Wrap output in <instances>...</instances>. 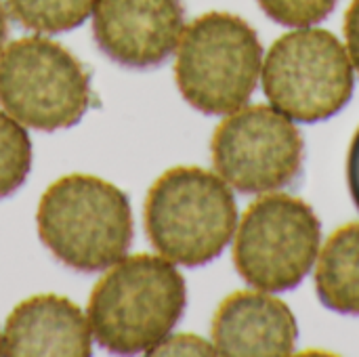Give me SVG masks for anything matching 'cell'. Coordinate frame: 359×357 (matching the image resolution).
Segmentation results:
<instances>
[{
  "label": "cell",
  "mask_w": 359,
  "mask_h": 357,
  "mask_svg": "<svg viewBox=\"0 0 359 357\" xmlns=\"http://www.w3.org/2000/svg\"><path fill=\"white\" fill-rule=\"evenodd\" d=\"M185 305L187 286L172 261L154 255L124 257L95 284L88 326L109 353H147L172 332Z\"/></svg>",
  "instance_id": "6da1fadb"
},
{
  "label": "cell",
  "mask_w": 359,
  "mask_h": 357,
  "mask_svg": "<svg viewBox=\"0 0 359 357\" xmlns=\"http://www.w3.org/2000/svg\"><path fill=\"white\" fill-rule=\"evenodd\" d=\"M36 225L48 252L84 274L116 265L135 236L128 196L93 175H67L50 183L40 198Z\"/></svg>",
  "instance_id": "7a4b0ae2"
},
{
  "label": "cell",
  "mask_w": 359,
  "mask_h": 357,
  "mask_svg": "<svg viewBox=\"0 0 359 357\" xmlns=\"http://www.w3.org/2000/svg\"><path fill=\"white\" fill-rule=\"evenodd\" d=\"M143 213L151 246L185 267L221 257L238 225V206L227 183L198 166H177L158 177Z\"/></svg>",
  "instance_id": "3957f363"
},
{
  "label": "cell",
  "mask_w": 359,
  "mask_h": 357,
  "mask_svg": "<svg viewBox=\"0 0 359 357\" xmlns=\"http://www.w3.org/2000/svg\"><path fill=\"white\" fill-rule=\"evenodd\" d=\"M261 61L257 32L238 15L212 11L183 29L175 78L191 107L208 116H227L252 97Z\"/></svg>",
  "instance_id": "277c9868"
},
{
  "label": "cell",
  "mask_w": 359,
  "mask_h": 357,
  "mask_svg": "<svg viewBox=\"0 0 359 357\" xmlns=\"http://www.w3.org/2000/svg\"><path fill=\"white\" fill-rule=\"evenodd\" d=\"M90 103L86 67L59 42L29 36L0 53V105L23 126L46 133L69 128Z\"/></svg>",
  "instance_id": "5b68a950"
},
{
  "label": "cell",
  "mask_w": 359,
  "mask_h": 357,
  "mask_svg": "<svg viewBox=\"0 0 359 357\" xmlns=\"http://www.w3.org/2000/svg\"><path fill=\"white\" fill-rule=\"evenodd\" d=\"M353 84L351 59L328 29L284 34L265 59V95L278 112L297 122L332 118L349 103Z\"/></svg>",
  "instance_id": "8992f818"
},
{
  "label": "cell",
  "mask_w": 359,
  "mask_h": 357,
  "mask_svg": "<svg viewBox=\"0 0 359 357\" xmlns=\"http://www.w3.org/2000/svg\"><path fill=\"white\" fill-rule=\"evenodd\" d=\"M320 242L322 223L313 208L299 198L273 194L244 213L233 244V263L250 286L284 292L307 278Z\"/></svg>",
  "instance_id": "52a82bcc"
},
{
  "label": "cell",
  "mask_w": 359,
  "mask_h": 357,
  "mask_svg": "<svg viewBox=\"0 0 359 357\" xmlns=\"http://www.w3.org/2000/svg\"><path fill=\"white\" fill-rule=\"evenodd\" d=\"M210 149L219 177L242 194L282 189L303 173V135L269 105L233 112L217 126Z\"/></svg>",
  "instance_id": "ba28073f"
},
{
  "label": "cell",
  "mask_w": 359,
  "mask_h": 357,
  "mask_svg": "<svg viewBox=\"0 0 359 357\" xmlns=\"http://www.w3.org/2000/svg\"><path fill=\"white\" fill-rule=\"evenodd\" d=\"M185 29L181 0H97L93 34L105 57L130 69L162 65Z\"/></svg>",
  "instance_id": "9c48e42d"
},
{
  "label": "cell",
  "mask_w": 359,
  "mask_h": 357,
  "mask_svg": "<svg viewBox=\"0 0 359 357\" xmlns=\"http://www.w3.org/2000/svg\"><path fill=\"white\" fill-rule=\"evenodd\" d=\"M297 320L288 305L261 292H233L212 320L219 356L284 357L297 345Z\"/></svg>",
  "instance_id": "30bf717a"
},
{
  "label": "cell",
  "mask_w": 359,
  "mask_h": 357,
  "mask_svg": "<svg viewBox=\"0 0 359 357\" xmlns=\"http://www.w3.org/2000/svg\"><path fill=\"white\" fill-rule=\"evenodd\" d=\"M90 353V326L82 309L65 297H32L13 309L4 324L2 356L88 357Z\"/></svg>",
  "instance_id": "8fae6325"
},
{
  "label": "cell",
  "mask_w": 359,
  "mask_h": 357,
  "mask_svg": "<svg viewBox=\"0 0 359 357\" xmlns=\"http://www.w3.org/2000/svg\"><path fill=\"white\" fill-rule=\"evenodd\" d=\"M316 290L324 307L359 316V223L337 229L318 261Z\"/></svg>",
  "instance_id": "7c38bea8"
},
{
  "label": "cell",
  "mask_w": 359,
  "mask_h": 357,
  "mask_svg": "<svg viewBox=\"0 0 359 357\" xmlns=\"http://www.w3.org/2000/svg\"><path fill=\"white\" fill-rule=\"evenodd\" d=\"M97 0H6V11L25 29L61 34L80 27Z\"/></svg>",
  "instance_id": "4fadbf2b"
},
{
  "label": "cell",
  "mask_w": 359,
  "mask_h": 357,
  "mask_svg": "<svg viewBox=\"0 0 359 357\" xmlns=\"http://www.w3.org/2000/svg\"><path fill=\"white\" fill-rule=\"evenodd\" d=\"M32 139L13 116L0 112V200L13 196L32 170Z\"/></svg>",
  "instance_id": "5bb4252c"
},
{
  "label": "cell",
  "mask_w": 359,
  "mask_h": 357,
  "mask_svg": "<svg viewBox=\"0 0 359 357\" xmlns=\"http://www.w3.org/2000/svg\"><path fill=\"white\" fill-rule=\"evenodd\" d=\"M267 17L286 27H309L324 21L339 0H257Z\"/></svg>",
  "instance_id": "9a60e30c"
},
{
  "label": "cell",
  "mask_w": 359,
  "mask_h": 357,
  "mask_svg": "<svg viewBox=\"0 0 359 357\" xmlns=\"http://www.w3.org/2000/svg\"><path fill=\"white\" fill-rule=\"evenodd\" d=\"M149 356H212L217 353L206 341L191 337V335H177L170 337L164 343H158L151 351H147Z\"/></svg>",
  "instance_id": "2e32d148"
},
{
  "label": "cell",
  "mask_w": 359,
  "mask_h": 357,
  "mask_svg": "<svg viewBox=\"0 0 359 357\" xmlns=\"http://www.w3.org/2000/svg\"><path fill=\"white\" fill-rule=\"evenodd\" d=\"M345 36L351 53V61L359 72V0H353L345 15Z\"/></svg>",
  "instance_id": "e0dca14e"
},
{
  "label": "cell",
  "mask_w": 359,
  "mask_h": 357,
  "mask_svg": "<svg viewBox=\"0 0 359 357\" xmlns=\"http://www.w3.org/2000/svg\"><path fill=\"white\" fill-rule=\"evenodd\" d=\"M347 181H349V191L353 196V202L359 208V128L351 141L349 156H347Z\"/></svg>",
  "instance_id": "ac0fdd59"
},
{
  "label": "cell",
  "mask_w": 359,
  "mask_h": 357,
  "mask_svg": "<svg viewBox=\"0 0 359 357\" xmlns=\"http://www.w3.org/2000/svg\"><path fill=\"white\" fill-rule=\"evenodd\" d=\"M6 34H8V15H6L4 4L0 2V53H2V48H4Z\"/></svg>",
  "instance_id": "d6986e66"
},
{
  "label": "cell",
  "mask_w": 359,
  "mask_h": 357,
  "mask_svg": "<svg viewBox=\"0 0 359 357\" xmlns=\"http://www.w3.org/2000/svg\"><path fill=\"white\" fill-rule=\"evenodd\" d=\"M0 356H2V339H0Z\"/></svg>",
  "instance_id": "ffe728a7"
}]
</instances>
